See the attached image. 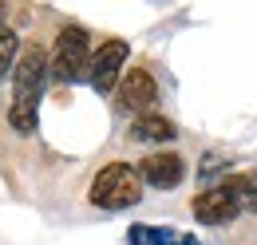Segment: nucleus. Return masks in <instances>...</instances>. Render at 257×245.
Masks as SVG:
<instances>
[{
  "instance_id": "obj_1",
  "label": "nucleus",
  "mask_w": 257,
  "mask_h": 245,
  "mask_svg": "<svg viewBox=\"0 0 257 245\" xmlns=\"http://www.w3.org/2000/svg\"><path fill=\"white\" fill-rule=\"evenodd\" d=\"M48 60H44V48L32 44L20 52V60L12 67V107H8V122L16 135H32L36 131V111H40V95H44V75Z\"/></svg>"
},
{
  "instance_id": "obj_2",
  "label": "nucleus",
  "mask_w": 257,
  "mask_h": 245,
  "mask_svg": "<svg viewBox=\"0 0 257 245\" xmlns=\"http://www.w3.org/2000/svg\"><path fill=\"white\" fill-rule=\"evenodd\" d=\"M139 198H143V174L131 162H107L87 194V202L95 210H131Z\"/></svg>"
},
{
  "instance_id": "obj_3",
  "label": "nucleus",
  "mask_w": 257,
  "mask_h": 245,
  "mask_svg": "<svg viewBox=\"0 0 257 245\" xmlns=\"http://www.w3.org/2000/svg\"><path fill=\"white\" fill-rule=\"evenodd\" d=\"M87 63H91V36L79 24H67L56 36V48H52V60H48L52 79L56 83H71V79L87 75Z\"/></svg>"
},
{
  "instance_id": "obj_4",
  "label": "nucleus",
  "mask_w": 257,
  "mask_h": 245,
  "mask_svg": "<svg viewBox=\"0 0 257 245\" xmlns=\"http://www.w3.org/2000/svg\"><path fill=\"white\" fill-rule=\"evenodd\" d=\"M131 48L127 40H107V44H99L95 52H91V63H87V83L95 87L99 95L115 91L119 87V79H123V63H127Z\"/></svg>"
},
{
  "instance_id": "obj_5",
  "label": "nucleus",
  "mask_w": 257,
  "mask_h": 245,
  "mask_svg": "<svg viewBox=\"0 0 257 245\" xmlns=\"http://www.w3.org/2000/svg\"><path fill=\"white\" fill-rule=\"evenodd\" d=\"M241 210H245V202H241L233 178H225V182L214 186V190H202V194L194 198V217H198L202 225H225V221H233Z\"/></svg>"
},
{
  "instance_id": "obj_6",
  "label": "nucleus",
  "mask_w": 257,
  "mask_h": 245,
  "mask_svg": "<svg viewBox=\"0 0 257 245\" xmlns=\"http://www.w3.org/2000/svg\"><path fill=\"white\" fill-rule=\"evenodd\" d=\"M115 99H119L123 111H135V119L151 115V107L159 103V83L147 67H131V71H123V79L115 87Z\"/></svg>"
},
{
  "instance_id": "obj_7",
  "label": "nucleus",
  "mask_w": 257,
  "mask_h": 245,
  "mask_svg": "<svg viewBox=\"0 0 257 245\" xmlns=\"http://www.w3.org/2000/svg\"><path fill=\"white\" fill-rule=\"evenodd\" d=\"M139 174L155 190H174L186 178V162H182V154H174V151H159V154H147L139 162Z\"/></svg>"
},
{
  "instance_id": "obj_8",
  "label": "nucleus",
  "mask_w": 257,
  "mask_h": 245,
  "mask_svg": "<svg viewBox=\"0 0 257 245\" xmlns=\"http://www.w3.org/2000/svg\"><path fill=\"white\" fill-rule=\"evenodd\" d=\"M178 131H174V122L166 119V115H139V119L131 122V139L135 143H170Z\"/></svg>"
},
{
  "instance_id": "obj_9",
  "label": "nucleus",
  "mask_w": 257,
  "mask_h": 245,
  "mask_svg": "<svg viewBox=\"0 0 257 245\" xmlns=\"http://www.w3.org/2000/svg\"><path fill=\"white\" fill-rule=\"evenodd\" d=\"M16 60H20V36L12 24H0V79L16 67Z\"/></svg>"
},
{
  "instance_id": "obj_10",
  "label": "nucleus",
  "mask_w": 257,
  "mask_h": 245,
  "mask_svg": "<svg viewBox=\"0 0 257 245\" xmlns=\"http://www.w3.org/2000/svg\"><path fill=\"white\" fill-rule=\"evenodd\" d=\"M229 178H233V186H237L245 210H253V214H257V170H249V174H229Z\"/></svg>"
},
{
  "instance_id": "obj_11",
  "label": "nucleus",
  "mask_w": 257,
  "mask_h": 245,
  "mask_svg": "<svg viewBox=\"0 0 257 245\" xmlns=\"http://www.w3.org/2000/svg\"><path fill=\"white\" fill-rule=\"evenodd\" d=\"M170 237L162 233V229H147V245H166Z\"/></svg>"
}]
</instances>
